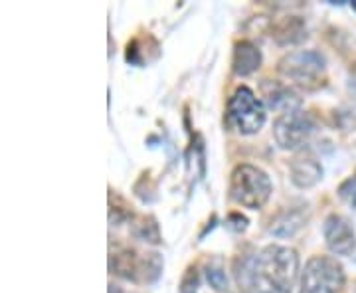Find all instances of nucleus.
Here are the masks:
<instances>
[{
  "mask_svg": "<svg viewBox=\"0 0 356 293\" xmlns=\"http://www.w3.org/2000/svg\"><path fill=\"white\" fill-rule=\"evenodd\" d=\"M109 293H123L119 287H115V285H109Z\"/></svg>",
  "mask_w": 356,
  "mask_h": 293,
  "instance_id": "obj_17",
  "label": "nucleus"
},
{
  "mask_svg": "<svg viewBox=\"0 0 356 293\" xmlns=\"http://www.w3.org/2000/svg\"><path fill=\"white\" fill-rule=\"evenodd\" d=\"M228 121L242 135L259 133L266 123V107L250 88H238L228 100Z\"/></svg>",
  "mask_w": 356,
  "mask_h": 293,
  "instance_id": "obj_6",
  "label": "nucleus"
},
{
  "mask_svg": "<svg viewBox=\"0 0 356 293\" xmlns=\"http://www.w3.org/2000/svg\"><path fill=\"white\" fill-rule=\"evenodd\" d=\"M344 285V269L331 255L309 258L301 271L299 293H339Z\"/></svg>",
  "mask_w": 356,
  "mask_h": 293,
  "instance_id": "obj_5",
  "label": "nucleus"
},
{
  "mask_svg": "<svg viewBox=\"0 0 356 293\" xmlns=\"http://www.w3.org/2000/svg\"><path fill=\"white\" fill-rule=\"evenodd\" d=\"M261 95H264V102L267 103V107L271 109H281L283 111H289V109H299V95L293 91V88L285 86L280 79H264L261 81Z\"/></svg>",
  "mask_w": 356,
  "mask_h": 293,
  "instance_id": "obj_11",
  "label": "nucleus"
},
{
  "mask_svg": "<svg viewBox=\"0 0 356 293\" xmlns=\"http://www.w3.org/2000/svg\"><path fill=\"white\" fill-rule=\"evenodd\" d=\"M339 196H341L348 206L356 208V175L355 177H348V179L344 180L343 184L339 187Z\"/></svg>",
  "mask_w": 356,
  "mask_h": 293,
  "instance_id": "obj_16",
  "label": "nucleus"
},
{
  "mask_svg": "<svg viewBox=\"0 0 356 293\" xmlns=\"http://www.w3.org/2000/svg\"><path fill=\"white\" fill-rule=\"evenodd\" d=\"M261 50L255 46L254 42H236L234 46V56H232V70L236 76H252L261 68Z\"/></svg>",
  "mask_w": 356,
  "mask_h": 293,
  "instance_id": "obj_12",
  "label": "nucleus"
},
{
  "mask_svg": "<svg viewBox=\"0 0 356 293\" xmlns=\"http://www.w3.org/2000/svg\"><path fill=\"white\" fill-rule=\"evenodd\" d=\"M277 72L299 88L318 90L327 79V62L317 50H293L281 58Z\"/></svg>",
  "mask_w": 356,
  "mask_h": 293,
  "instance_id": "obj_3",
  "label": "nucleus"
},
{
  "mask_svg": "<svg viewBox=\"0 0 356 293\" xmlns=\"http://www.w3.org/2000/svg\"><path fill=\"white\" fill-rule=\"evenodd\" d=\"M198 285H200V274H198V266H188L180 285H178V292L180 293H198Z\"/></svg>",
  "mask_w": 356,
  "mask_h": 293,
  "instance_id": "obj_15",
  "label": "nucleus"
},
{
  "mask_svg": "<svg viewBox=\"0 0 356 293\" xmlns=\"http://www.w3.org/2000/svg\"><path fill=\"white\" fill-rule=\"evenodd\" d=\"M206 280H208L212 290H216L220 293L228 292V278H226V271L220 264H210L206 268Z\"/></svg>",
  "mask_w": 356,
  "mask_h": 293,
  "instance_id": "obj_14",
  "label": "nucleus"
},
{
  "mask_svg": "<svg viewBox=\"0 0 356 293\" xmlns=\"http://www.w3.org/2000/svg\"><path fill=\"white\" fill-rule=\"evenodd\" d=\"M135 236L145 240V242L161 244V232L156 226V220L151 216L140 218V224H137V228H135Z\"/></svg>",
  "mask_w": 356,
  "mask_h": 293,
  "instance_id": "obj_13",
  "label": "nucleus"
},
{
  "mask_svg": "<svg viewBox=\"0 0 356 293\" xmlns=\"http://www.w3.org/2000/svg\"><path fill=\"white\" fill-rule=\"evenodd\" d=\"M273 192L271 179L266 171L255 165H238L229 177V198L250 210L264 208Z\"/></svg>",
  "mask_w": 356,
  "mask_h": 293,
  "instance_id": "obj_2",
  "label": "nucleus"
},
{
  "mask_svg": "<svg viewBox=\"0 0 356 293\" xmlns=\"http://www.w3.org/2000/svg\"><path fill=\"white\" fill-rule=\"evenodd\" d=\"M109 268L113 274L135 283H153L159 280L165 268L163 255L156 252L139 254L131 248H121L109 258Z\"/></svg>",
  "mask_w": 356,
  "mask_h": 293,
  "instance_id": "obj_4",
  "label": "nucleus"
},
{
  "mask_svg": "<svg viewBox=\"0 0 356 293\" xmlns=\"http://www.w3.org/2000/svg\"><path fill=\"white\" fill-rule=\"evenodd\" d=\"M323 236L327 248L337 255H350L356 250V232L348 218L331 214L325 220Z\"/></svg>",
  "mask_w": 356,
  "mask_h": 293,
  "instance_id": "obj_9",
  "label": "nucleus"
},
{
  "mask_svg": "<svg viewBox=\"0 0 356 293\" xmlns=\"http://www.w3.org/2000/svg\"><path fill=\"white\" fill-rule=\"evenodd\" d=\"M315 129L313 119L301 109H289L275 117L273 137L283 151H297L305 145Z\"/></svg>",
  "mask_w": 356,
  "mask_h": 293,
  "instance_id": "obj_7",
  "label": "nucleus"
},
{
  "mask_svg": "<svg viewBox=\"0 0 356 293\" xmlns=\"http://www.w3.org/2000/svg\"><path fill=\"white\" fill-rule=\"evenodd\" d=\"M299 276V254L289 246L269 244L255 252L250 292L291 293Z\"/></svg>",
  "mask_w": 356,
  "mask_h": 293,
  "instance_id": "obj_1",
  "label": "nucleus"
},
{
  "mask_svg": "<svg viewBox=\"0 0 356 293\" xmlns=\"http://www.w3.org/2000/svg\"><path fill=\"white\" fill-rule=\"evenodd\" d=\"M289 177L297 189H311L323 179V165L311 151H303L289 163Z\"/></svg>",
  "mask_w": 356,
  "mask_h": 293,
  "instance_id": "obj_10",
  "label": "nucleus"
},
{
  "mask_svg": "<svg viewBox=\"0 0 356 293\" xmlns=\"http://www.w3.org/2000/svg\"><path fill=\"white\" fill-rule=\"evenodd\" d=\"M309 214H311L309 204L303 200H293L287 206H281L280 210L271 216L267 230H269V234H273L277 238H291L303 226H307Z\"/></svg>",
  "mask_w": 356,
  "mask_h": 293,
  "instance_id": "obj_8",
  "label": "nucleus"
}]
</instances>
